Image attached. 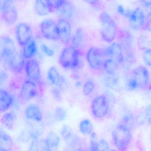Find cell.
<instances>
[{"label": "cell", "mask_w": 151, "mask_h": 151, "mask_svg": "<svg viewBox=\"0 0 151 151\" xmlns=\"http://www.w3.org/2000/svg\"><path fill=\"white\" fill-rule=\"evenodd\" d=\"M143 29L151 32V13H150L145 17V25Z\"/></svg>", "instance_id": "cell-38"}, {"label": "cell", "mask_w": 151, "mask_h": 151, "mask_svg": "<svg viewBox=\"0 0 151 151\" xmlns=\"http://www.w3.org/2000/svg\"><path fill=\"white\" fill-rule=\"evenodd\" d=\"M14 98L6 90L1 89L0 91V110L1 112H6L12 106Z\"/></svg>", "instance_id": "cell-20"}, {"label": "cell", "mask_w": 151, "mask_h": 151, "mask_svg": "<svg viewBox=\"0 0 151 151\" xmlns=\"http://www.w3.org/2000/svg\"><path fill=\"white\" fill-rule=\"evenodd\" d=\"M86 3L93 7H99V0H84Z\"/></svg>", "instance_id": "cell-44"}, {"label": "cell", "mask_w": 151, "mask_h": 151, "mask_svg": "<svg viewBox=\"0 0 151 151\" xmlns=\"http://www.w3.org/2000/svg\"><path fill=\"white\" fill-rule=\"evenodd\" d=\"M35 9L37 14L40 16H46L52 10L48 0H35Z\"/></svg>", "instance_id": "cell-23"}, {"label": "cell", "mask_w": 151, "mask_h": 151, "mask_svg": "<svg viewBox=\"0 0 151 151\" xmlns=\"http://www.w3.org/2000/svg\"><path fill=\"white\" fill-rule=\"evenodd\" d=\"M145 116L148 123L151 124V105L148 106L146 109Z\"/></svg>", "instance_id": "cell-43"}, {"label": "cell", "mask_w": 151, "mask_h": 151, "mask_svg": "<svg viewBox=\"0 0 151 151\" xmlns=\"http://www.w3.org/2000/svg\"><path fill=\"white\" fill-rule=\"evenodd\" d=\"M1 61L16 52L14 43L8 37H3L1 40Z\"/></svg>", "instance_id": "cell-17"}, {"label": "cell", "mask_w": 151, "mask_h": 151, "mask_svg": "<svg viewBox=\"0 0 151 151\" xmlns=\"http://www.w3.org/2000/svg\"><path fill=\"white\" fill-rule=\"evenodd\" d=\"M90 149L92 151H98V142L92 139L90 146Z\"/></svg>", "instance_id": "cell-46"}, {"label": "cell", "mask_w": 151, "mask_h": 151, "mask_svg": "<svg viewBox=\"0 0 151 151\" xmlns=\"http://www.w3.org/2000/svg\"><path fill=\"white\" fill-rule=\"evenodd\" d=\"M80 132L84 135H90L92 133L93 125L88 119H84L80 122L79 125Z\"/></svg>", "instance_id": "cell-30"}, {"label": "cell", "mask_w": 151, "mask_h": 151, "mask_svg": "<svg viewBox=\"0 0 151 151\" xmlns=\"http://www.w3.org/2000/svg\"><path fill=\"white\" fill-rule=\"evenodd\" d=\"M124 124H126L129 128H130L131 126H133L134 123V121L135 119L133 118V116H132L130 115H126L124 118Z\"/></svg>", "instance_id": "cell-39"}, {"label": "cell", "mask_w": 151, "mask_h": 151, "mask_svg": "<svg viewBox=\"0 0 151 151\" xmlns=\"http://www.w3.org/2000/svg\"><path fill=\"white\" fill-rule=\"evenodd\" d=\"M59 15L62 17L61 19H71L75 13L74 6L68 1L65 2L57 9Z\"/></svg>", "instance_id": "cell-21"}, {"label": "cell", "mask_w": 151, "mask_h": 151, "mask_svg": "<svg viewBox=\"0 0 151 151\" xmlns=\"http://www.w3.org/2000/svg\"><path fill=\"white\" fill-rule=\"evenodd\" d=\"M109 148L108 143L105 139H101L98 142V151H108Z\"/></svg>", "instance_id": "cell-36"}, {"label": "cell", "mask_w": 151, "mask_h": 151, "mask_svg": "<svg viewBox=\"0 0 151 151\" xmlns=\"http://www.w3.org/2000/svg\"><path fill=\"white\" fill-rule=\"evenodd\" d=\"M40 32L42 36L48 40H59L57 30V24L53 20L47 19L40 24Z\"/></svg>", "instance_id": "cell-11"}, {"label": "cell", "mask_w": 151, "mask_h": 151, "mask_svg": "<svg viewBox=\"0 0 151 151\" xmlns=\"http://www.w3.org/2000/svg\"><path fill=\"white\" fill-rule=\"evenodd\" d=\"M131 79L134 81L137 88L144 89L147 86L149 81V74L145 67L139 66L132 70Z\"/></svg>", "instance_id": "cell-10"}, {"label": "cell", "mask_w": 151, "mask_h": 151, "mask_svg": "<svg viewBox=\"0 0 151 151\" xmlns=\"http://www.w3.org/2000/svg\"><path fill=\"white\" fill-rule=\"evenodd\" d=\"M37 51V43L35 40H32L30 42L23 47L22 54L26 59L33 58Z\"/></svg>", "instance_id": "cell-24"}, {"label": "cell", "mask_w": 151, "mask_h": 151, "mask_svg": "<svg viewBox=\"0 0 151 151\" xmlns=\"http://www.w3.org/2000/svg\"><path fill=\"white\" fill-rule=\"evenodd\" d=\"M126 14L129 19V26L131 29L135 31L143 29L146 16L141 9L137 8Z\"/></svg>", "instance_id": "cell-7"}, {"label": "cell", "mask_w": 151, "mask_h": 151, "mask_svg": "<svg viewBox=\"0 0 151 151\" xmlns=\"http://www.w3.org/2000/svg\"><path fill=\"white\" fill-rule=\"evenodd\" d=\"M25 70L27 77L34 82H39L41 79L40 67L37 60L29 59L26 62Z\"/></svg>", "instance_id": "cell-15"}, {"label": "cell", "mask_w": 151, "mask_h": 151, "mask_svg": "<svg viewBox=\"0 0 151 151\" xmlns=\"http://www.w3.org/2000/svg\"><path fill=\"white\" fill-rule=\"evenodd\" d=\"M104 51L96 47H92L87 51L86 60L89 66L94 70H99L103 68L105 60Z\"/></svg>", "instance_id": "cell-6"}, {"label": "cell", "mask_w": 151, "mask_h": 151, "mask_svg": "<svg viewBox=\"0 0 151 151\" xmlns=\"http://www.w3.org/2000/svg\"><path fill=\"white\" fill-rule=\"evenodd\" d=\"M38 93V89L36 83L29 79L24 81L23 83L20 95L22 99L27 101L37 97Z\"/></svg>", "instance_id": "cell-14"}, {"label": "cell", "mask_w": 151, "mask_h": 151, "mask_svg": "<svg viewBox=\"0 0 151 151\" xmlns=\"http://www.w3.org/2000/svg\"><path fill=\"white\" fill-rule=\"evenodd\" d=\"M59 86L60 87V90H62V91H65L68 88V83L65 78L63 76H62L61 80L60 83L59 84Z\"/></svg>", "instance_id": "cell-42"}, {"label": "cell", "mask_w": 151, "mask_h": 151, "mask_svg": "<svg viewBox=\"0 0 151 151\" xmlns=\"http://www.w3.org/2000/svg\"><path fill=\"white\" fill-rule=\"evenodd\" d=\"M139 3L145 7H148L151 6V0H139Z\"/></svg>", "instance_id": "cell-45"}, {"label": "cell", "mask_w": 151, "mask_h": 151, "mask_svg": "<svg viewBox=\"0 0 151 151\" xmlns=\"http://www.w3.org/2000/svg\"><path fill=\"white\" fill-rule=\"evenodd\" d=\"M61 77L59 71L55 67H51L48 70L47 73V79L53 85L59 86Z\"/></svg>", "instance_id": "cell-26"}, {"label": "cell", "mask_w": 151, "mask_h": 151, "mask_svg": "<svg viewBox=\"0 0 151 151\" xmlns=\"http://www.w3.org/2000/svg\"><path fill=\"white\" fill-rule=\"evenodd\" d=\"M113 144L118 150L124 151L129 147L132 139L130 129L124 123L120 124L112 132Z\"/></svg>", "instance_id": "cell-2"}, {"label": "cell", "mask_w": 151, "mask_h": 151, "mask_svg": "<svg viewBox=\"0 0 151 151\" xmlns=\"http://www.w3.org/2000/svg\"><path fill=\"white\" fill-rule=\"evenodd\" d=\"M12 138L6 132L1 130L0 132V151H9L13 147Z\"/></svg>", "instance_id": "cell-22"}, {"label": "cell", "mask_w": 151, "mask_h": 151, "mask_svg": "<svg viewBox=\"0 0 151 151\" xmlns=\"http://www.w3.org/2000/svg\"><path fill=\"white\" fill-rule=\"evenodd\" d=\"M40 47L42 52L48 57H52L54 54V51L46 45H42Z\"/></svg>", "instance_id": "cell-40"}, {"label": "cell", "mask_w": 151, "mask_h": 151, "mask_svg": "<svg viewBox=\"0 0 151 151\" xmlns=\"http://www.w3.org/2000/svg\"><path fill=\"white\" fill-rule=\"evenodd\" d=\"M16 35L18 44L23 47L32 40L31 27L25 23L19 24L16 28Z\"/></svg>", "instance_id": "cell-9"}, {"label": "cell", "mask_w": 151, "mask_h": 151, "mask_svg": "<svg viewBox=\"0 0 151 151\" xmlns=\"http://www.w3.org/2000/svg\"><path fill=\"white\" fill-rule=\"evenodd\" d=\"M138 46L139 49L144 51L146 49L150 48L151 46V40L145 35H141L138 39Z\"/></svg>", "instance_id": "cell-31"}, {"label": "cell", "mask_w": 151, "mask_h": 151, "mask_svg": "<svg viewBox=\"0 0 151 151\" xmlns=\"http://www.w3.org/2000/svg\"><path fill=\"white\" fill-rule=\"evenodd\" d=\"M116 38L125 53L126 60L129 61L133 59V37L130 32L125 29L118 30Z\"/></svg>", "instance_id": "cell-5"}, {"label": "cell", "mask_w": 151, "mask_h": 151, "mask_svg": "<svg viewBox=\"0 0 151 151\" xmlns=\"http://www.w3.org/2000/svg\"><path fill=\"white\" fill-rule=\"evenodd\" d=\"M67 116V111L63 108L58 107L55 109L54 114V118L57 122H62Z\"/></svg>", "instance_id": "cell-32"}, {"label": "cell", "mask_w": 151, "mask_h": 151, "mask_svg": "<svg viewBox=\"0 0 151 151\" xmlns=\"http://www.w3.org/2000/svg\"><path fill=\"white\" fill-rule=\"evenodd\" d=\"M57 30L59 40L66 45L71 41V25L68 20L60 19L57 23Z\"/></svg>", "instance_id": "cell-13"}, {"label": "cell", "mask_w": 151, "mask_h": 151, "mask_svg": "<svg viewBox=\"0 0 151 151\" xmlns=\"http://www.w3.org/2000/svg\"><path fill=\"white\" fill-rule=\"evenodd\" d=\"M99 19L102 39L107 43H112L116 38L119 30L116 23L111 16L106 12L100 14Z\"/></svg>", "instance_id": "cell-1"}, {"label": "cell", "mask_w": 151, "mask_h": 151, "mask_svg": "<svg viewBox=\"0 0 151 151\" xmlns=\"http://www.w3.org/2000/svg\"><path fill=\"white\" fill-rule=\"evenodd\" d=\"M61 66L65 69H72L78 67L80 63V53L76 47L68 46L62 51L59 58Z\"/></svg>", "instance_id": "cell-3"}, {"label": "cell", "mask_w": 151, "mask_h": 151, "mask_svg": "<svg viewBox=\"0 0 151 151\" xmlns=\"http://www.w3.org/2000/svg\"><path fill=\"white\" fill-rule=\"evenodd\" d=\"M143 59L146 65L151 67V48L146 49L144 51Z\"/></svg>", "instance_id": "cell-34"}, {"label": "cell", "mask_w": 151, "mask_h": 151, "mask_svg": "<svg viewBox=\"0 0 151 151\" xmlns=\"http://www.w3.org/2000/svg\"><path fill=\"white\" fill-rule=\"evenodd\" d=\"M83 31L82 29H78L71 38V45L78 49L83 45Z\"/></svg>", "instance_id": "cell-28"}, {"label": "cell", "mask_w": 151, "mask_h": 151, "mask_svg": "<svg viewBox=\"0 0 151 151\" xmlns=\"http://www.w3.org/2000/svg\"><path fill=\"white\" fill-rule=\"evenodd\" d=\"M119 64L114 60L106 58L104 61L103 68L107 74H114Z\"/></svg>", "instance_id": "cell-29"}, {"label": "cell", "mask_w": 151, "mask_h": 151, "mask_svg": "<svg viewBox=\"0 0 151 151\" xmlns=\"http://www.w3.org/2000/svg\"><path fill=\"white\" fill-rule=\"evenodd\" d=\"M61 135L63 140L70 147L77 148L80 145L78 138L68 125H63L61 130Z\"/></svg>", "instance_id": "cell-16"}, {"label": "cell", "mask_w": 151, "mask_h": 151, "mask_svg": "<svg viewBox=\"0 0 151 151\" xmlns=\"http://www.w3.org/2000/svg\"><path fill=\"white\" fill-rule=\"evenodd\" d=\"M2 17L6 23L12 24L15 23L18 18V14L14 5L1 9Z\"/></svg>", "instance_id": "cell-19"}, {"label": "cell", "mask_w": 151, "mask_h": 151, "mask_svg": "<svg viewBox=\"0 0 151 151\" xmlns=\"http://www.w3.org/2000/svg\"><path fill=\"white\" fill-rule=\"evenodd\" d=\"M17 120V116L13 112L5 113L1 119V124L9 129H12L14 128Z\"/></svg>", "instance_id": "cell-25"}, {"label": "cell", "mask_w": 151, "mask_h": 151, "mask_svg": "<svg viewBox=\"0 0 151 151\" xmlns=\"http://www.w3.org/2000/svg\"><path fill=\"white\" fill-rule=\"evenodd\" d=\"M51 94L53 99L57 101H60L62 99V96L60 91L58 88H53L51 91Z\"/></svg>", "instance_id": "cell-37"}, {"label": "cell", "mask_w": 151, "mask_h": 151, "mask_svg": "<svg viewBox=\"0 0 151 151\" xmlns=\"http://www.w3.org/2000/svg\"><path fill=\"white\" fill-rule=\"evenodd\" d=\"M60 142V137L57 133L53 131L48 132L45 140L46 146L49 148H56Z\"/></svg>", "instance_id": "cell-27"}, {"label": "cell", "mask_w": 151, "mask_h": 151, "mask_svg": "<svg viewBox=\"0 0 151 151\" xmlns=\"http://www.w3.org/2000/svg\"><path fill=\"white\" fill-rule=\"evenodd\" d=\"M25 59L23 54L17 51L3 60V62L7 64L12 71L16 73H21L25 67Z\"/></svg>", "instance_id": "cell-8"}, {"label": "cell", "mask_w": 151, "mask_h": 151, "mask_svg": "<svg viewBox=\"0 0 151 151\" xmlns=\"http://www.w3.org/2000/svg\"><path fill=\"white\" fill-rule=\"evenodd\" d=\"M107 58L115 61L119 65L124 61V56L122 47L118 42H114L104 51Z\"/></svg>", "instance_id": "cell-12"}, {"label": "cell", "mask_w": 151, "mask_h": 151, "mask_svg": "<svg viewBox=\"0 0 151 151\" xmlns=\"http://www.w3.org/2000/svg\"><path fill=\"white\" fill-rule=\"evenodd\" d=\"M109 105L106 96L100 95L94 98L91 106L92 113L98 119L104 118L108 114Z\"/></svg>", "instance_id": "cell-4"}, {"label": "cell", "mask_w": 151, "mask_h": 151, "mask_svg": "<svg viewBox=\"0 0 151 151\" xmlns=\"http://www.w3.org/2000/svg\"><path fill=\"white\" fill-rule=\"evenodd\" d=\"M65 1V0H48V3L52 10H57Z\"/></svg>", "instance_id": "cell-35"}, {"label": "cell", "mask_w": 151, "mask_h": 151, "mask_svg": "<svg viewBox=\"0 0 151 151\" xmlns=\"http://www.w3.org/2000/svg\"><path fill=\"white\" fill-rule=\"evenodd\" d=\"M24 114L27 119L35 122H40L43 120L42 111L36 104H31L28 106L25 109Z\"/></svg>", "instance_id": "cell-18"}, {"label": "cell", "mask_w": 151, "mask_h": 151, "mask_svg": "<svg viewBox=\"0 0 151 151\" xmlns=\"http://www.w3.org/2000/svg\"><path fill=\"white\" fill-rule=\"evenodd\" d=\"M150 13H151V6H150Z\"/></svg>", "instance_id": "cell-47"}, {"label": "cell", "mask_w": 151, "mask_h": 151, "mask_svg": "<svg viewBox=\"0 0 151 151\" xmlns=\"http://www.w3.org/2000/svg\"><path fill=\"white\" fill-rule=\"evenodd\" d=\"M13 0H0L1 9L13 5Z\"/></svg>", "instance_id": "cell-41"}, {"label": "cell", "mask_w": 151, "mask_h": 151, "mask_svg": "<svg viewBox=\"0 0 151 151\" xmlns=\"http://www.w3.org/2000/svg\"><path fill=\"white\" fill-rule=\"evenodd\" d=\"M95 85L92 80H88L86 82L83 86V93L85 96L90 95L93 92Z\"/></svg>", "instance_id": "cell-33"}]
</instances>
